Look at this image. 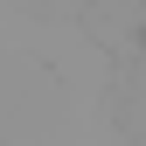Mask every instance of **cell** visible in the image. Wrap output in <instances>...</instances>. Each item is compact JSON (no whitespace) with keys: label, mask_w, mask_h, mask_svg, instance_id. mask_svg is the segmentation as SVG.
Wrapping results in <instances>:
<instances>
[{"label":"cell","mask_w":146,"mask_h":146,"mask_svg":"<svg viewBox=\"0 0 146 146\" xmlns=\"http://www.w3.org/2000/svg\"><path fill=\"white\" fill-rule=\"evenodd\" d=\"M70 84L56 63L14 49L7 56V146H77V104H70Z\"/></svg>","instance_id":"1"},{"label":"cell","mask_w":146,"mask_h":146,"mask_svg":"<svg viewBox=\"0 0 146 146\" xmlns=\"http://www.w3.org/2000/svg\"><path fill=\"white\" fill-rule=\"evenodd\" d=\"M104 118L118 125V132H146V42L132 49H118V63H111V77H104Z\"/></svg>","instance_id":"2"},{"label":"cell","mask_w":146,"mask_h":146,"mask_svg":"<svg viewBox=\"0 0 146 146\" xmlns=\"http://www.w3.org/2000/svg\"><path fill=\"white\" fill-rule=\"evenodd\" d=\"M84 42H98V49H132L146 42V0H84Z\"/></svg>","instance_id":"3"},{"label":"cell","mask_w":146,"mask_h":146,"mask_svg":"<svg viewBox=\"0 0 146 146\" xmlns=\"http://www.w3.org/2000/svg\"><path fill=\"white\" fill-rule=\"evenodd\" d=\"M21 14H42V21H56V14H84V0H14Z\"/></svg>","instance_id":"4"}]
</instances>
